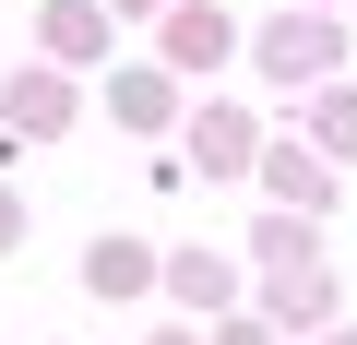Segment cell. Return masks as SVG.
<instances>
[{
  "instance_id": "1",
  "label": "cell",
  "mask_w": 357,
  "mask_h": 345,
  "mask_svg": "<svg viewBox=\"0 0 357 345\" xmlns=\"http://www.w3.org/2000/svg\"><path fill=\"white\" fill-rule=\"evenodd\" d=\"M262 72H274V84H310V72H333V24H321V13H286V24L262 36Z\"/></svg>"
},
{
  "instance_id": "2",
  "label": "cell",
  "mask_w": 357,
  "mask_h": 345,
  "mask_svg": "<svg viewBox=\"0 0 357 345\" xmlns=\"http://www.w3.org/2000/svg\"><path fill=\"white\" fill-rule=\"evenodd\" d=\"M84 286H96V298H143V286H155V250H143V238H96V250H84Z\"/></svg>"
},
{
  "instance_id": "3",
  "label": "cell",
  "mask_w": 357,
  "mask_h": 345,
  "mask_svg": "<svg viewBox=\"0 0 357 345\" xmlns=\"http://www.w3.org/2000/svg\"><path fill=\"white\" fill-rule=\"evenodd\" d=\"M262 191H274V203H310V215L333 203V179H321V155H298V143H274V155H262Z\"/></svg>"
},
{
  "instance_id": "4",
  "label": "cell",
  "mask_w": 357,
  "mask_h": 345,
  "mask_svg": "<svg viewBox=\"0 0 357 345\" xmlns=\"http://www.w3.org/2000/svg\"><path fill=\"white\" fill-rule=\"evenodd\" d=\"M60 119H72V95H60L48 72H24L13 95H0V131H60Z\"/></svg>"
},
{
  "instance_id": "5",
  "label": "cell",
  "mask_w": 357,
  "mask_h": 345,
  "mask_svg": "<svg viewBox=\"0 0 357 345\" xmlns=\"http://www.w3.org/2000/svg\"><path fill=\"white\" fill-rule=\"evenodd\" d=\"M191 155H203V167H250V119H238V107H203V119H191Z\"/></svg>"
},
{
  "instance_id": "6",
  "label": "cell",
  "mask_w": 357,
  "mask_h": 345,
  "mask_svg": "<svg viewBox=\"0 0 357 345\" xmlns=\"http://www.w3.org/2000/svg\"><path fill=\"white\" fill-rule=\"evenodd\" d=\"M167 286H178V309H227V262H215V250H178Z\"/></svg>"
},
{
  "instance_id": "7",
  "label": "cell",
  "mask_w": 357,
  "mask_h": 345,
  "mask_svg": "<svg viewBox=\"0 0 357 345\" xmlns=\"http://www.w3.org/2000/svg\"><path fill=\"white\" fill-rule=\"evenodd\" d=\"M167 60H227V13H167Z\"/></svg>"
},
{
  "instance_id": "8",
  "label": "cell",
  "mask_w": 357,
  "mask_h": 345,
  "mask_svg": "<svg viewBox=\"0 0 357 345\" xmlns=\"http://www.w3.org/2000/svg\"><path fill=\"white\" fill-rule=\"evenodd\" d=\"M107 95H119V119H131V131H155V119L178 107V95H167V72H119Z\"/></svg>"
},
{
  "instance_id": "9",
  "label": "cell",
  "mask_w": 357,
  "mask_h": 345,
  "mask_svg": "<svg viewBox=\"0 0 357 345\" xmlns=\"http://www.w3.org/2000/svg\"><path fill=\"white\" fill-rule=\"evenodd\" d=\"M262 262H274V274H321V250H310V227H298V215H274V227H262Z\"/></svg>"
},
{
  "instance_id": "10",
  "label": "cell",
  "mask_w": 357,
  "mask_h": 345,
  "mask_svg": "<svg viewBox=\"0 0 357 345\" xmlns=\"http://www.w3.org/2000/svg\"><path fill=\"white\" fill-rule=\"evenodd\" d=\"M333 309V274H274V321H321Z\"/></svg>"
},
{
  "instance_id": "11",
  "label": "cell",
  "mask_w": 357,
  "mask_h": 345,
  "mask_svg": "<svg viewBox=\"0 0 357 345\" xmlns=\"http://www.w3.org/2000/svg\"><path fill=\"white\" fill-rule=\"evenodd\" d=\"M48 48H60V60H84V48H96V13H84V0H60V13H48Z\"/></svg>"
},
{
  "instance_id": "12",
  "label": "cell",
  "mask_w": 357,
  "mask_h": 345,
  "mask_svg": "<svg viewBox=\"0 0 357 345\" xmlns=\"http://www.w3.org/2000/svg\"><path fill=\"white\" fill-rule=\"evenodd\" d=\"M321 143H333V155H357V95H321Z\"/></svg>"
},
{
  "instance_id": "13",
  "label": "cell",
  "mask_w": 357,
  "mask_h": 345,
  "mask_svg": "<svg viewBox=\"0 0 357 345\" xmlns=\"http://www.w3.org/2000/svg\"><path fill=\"white\" fill-rule=\"evenodd\" d=\"M13 238H24V215H13V191H0V250H13Z\"/></svg>"
},
{
  "instance_id": "14",
  "label": "cell",
  "mask_w": 357,
  "mask_h": 345,
  "mask_svg": "<svg viewBox=\"0 0 357 345\" xmlns=\"http://www.w3.org/2000/svg\"><path fill=\"white\" fill-rule=\"evenodd\" d=\"M119 13H167V0H119Z\"/></svg>"
},
{
  "instance_id": "15",
  "label": "cell",
  "mask_w": 357,
  "mask_h": 345,
  "mask_svg": "<svg viewBox=\"0 0 357 345\" xmlns=\"http://www.w3.org/2000/svg\"><path fill=\"white\" fill-rule=\"evenodd\" d=\"M155 345H191V333H155Z\"/></svg>"
},
{
  "instance_id": "16",
  "label": "cell",
  "mask_w": 357,
  "mask_h": 345,
  "mask_svg": "<svg viewBox=\"0 0 357 345\" xmlns=\"http://www.w3.org/2000/svg\"><path fill=\"white\" fill-rule=\"evenodd\" d=\"M227 345H262V333H227Z\"/></svg>"
},
{
  "instance_id": "17",
  "label": "cell",
  "mask_w": 357,
  "mask_h": 345,
  "mask_svg": "<svg viewBox=\"0 0 357 345\" xmlns=\"http://www.w3.org/2000/svg\"><path fill=\"white\" fill-rule=\"evenodd\" d=\"M333 345H357V333H333Z\"/></svg>"
}]
</instances>
